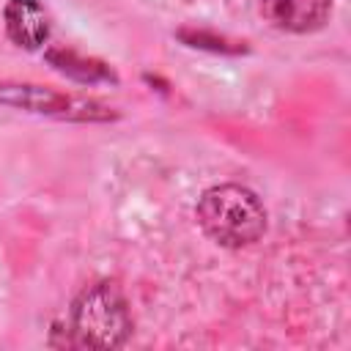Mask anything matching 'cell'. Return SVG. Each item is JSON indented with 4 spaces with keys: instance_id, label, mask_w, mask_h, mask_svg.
Listing matches in <instances>:
<instances>
[{
    "instance_id": "6da1fadb",
    "label": "cell",
    "mask_w": 351,
    "mask_h": 351,
    "mask_svg": "<svg viewBox=\"0 0 351 351\" xmlns=\"http://www.w3.org/2000/svg\"><path fill=\"white\" fill-rule=\"evenodd\" d=\"M195 214L206 236L222 247H247L266 233V208L258 195L241 184L208 186Z\"/></svg>"
},
{
    "instance_id": "7a4b0ae2",
    "label": "cell",
    "mask_w": 351,
    "mask_h": 351,
    "mask_svg": "<svg viewBox=\"0 0 351 351\" xmlns=\"http://www.w3.org/2000/svg\"><path fill=\"white\" fill-rule=\"evenodd\" d=\"M74 346L118 348L132 335V313L123 291L115 282H93L80 291L71 304Z\"/></svg>"
},
{
    "instance_id": "3957f363",
    "label": "cell",
    "mask_w": 351,
    "mask_h": 351,
    "mask_svg": "<svg viewBox=\"0 0 351 351\" xmlns=\"http://www.w3.org/2000/svg\"><path fill=\"white\" fill-rule=\"evenodd\" d=\"M332 0H261V14L274 30L313 33L329 19Z\"/></svg>"
},
{
    "instance_id": "277c9868",
    "label": "cell",
    "mask_w": 351,
    "mask_h": 351,
    "mask_svg": "<svg viewBox=\"0 0 351 351\" xmlns=\"http://www.w3.org/2000/svg\"><path fill=\"white\" fill-rule=\"evenodd\" d=\"M0 101L33 110V112H55V115H77V118H101L99 112H90V101H77L60 93H52L38 85H0Z\"/></svg>"
},
{
    "instance_id": "5b68a950",
    "label": "cell",
    "mask_w": 351,
    "mask_h": 351,
    "mask_svg": "<svg viewBox=\"0 0 351 351\" xmlns=\"http://www.w3.org/2000/svg\"><path fill=\"white\" fill-rule=\"evenodd\" d=\"M3 22L16 47L38 49L49 38V14L38 0H8L3 8Z\"/></svg>"
}]
</instances>
